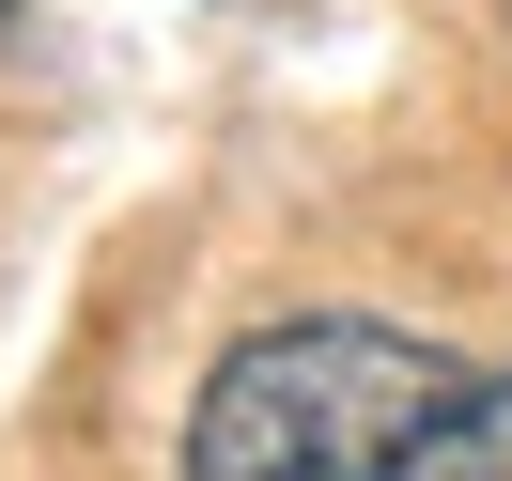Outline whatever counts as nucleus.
Instances as JSON below:
<instances>
[{
  "label": "nucleus",
  "mask_w": 512,
  "mask_h": 481,
  "mask_svg": "<svg viewBox=\"0 0 512 481\" xmlns=\"http://www.w3.org/2000/svg\"><path fill=\"white\" fill-rule=\"evenodd\" d=\"M0 16H16V0H0Z\"/></svg>",
  "instance_id": "7ed1b4c3"
},
{
  "label": "nucleus",
  "mask_w": 512,
  "mask_h": 481,
  "mask_svg": "<svg viewBox=\"0 0 512 481\" xmlns=\"http://www.w3.org/2000/svg\"><path fill=\"white\" fill-rule=\"evenodd\" d=\"M466 357L419 342L388 311H295L202 373L187 404V466L171 481H388L419 435L450 419Z\"/></svg>",
  "instance_id": "f257e3e1"
},
{
  "label": "nucleus",
  "mask_w": 512,
  "mask_h": 481,
  "mask_svg": "<svg viewBox=\"0 0 512 481\" xmlns=\"http://www.w3.org/2000/svg\"><path fill=\"white\" fill-rule=\"evenodd\" d=\"M388 481H512V373H466V388H450V419H435Z\"/></svg>",
  "instance_id": "f03ea898"
}]
</instances>
